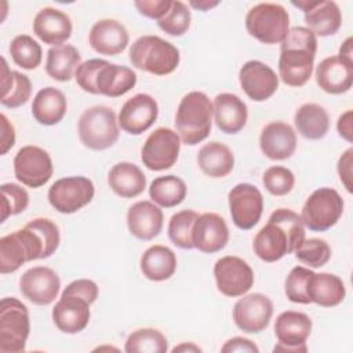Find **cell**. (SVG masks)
<instances>
[{"instance_id": "11", "label": "cell", "mask_w": 353, "mask_h": 353, "mask_svg": "<svg viewBox=\"0 0 353 353\" xmlns=\"http://www.w3.org/2000/svg\"><path fill=\"white\" fill-rule=\"evenodd\" d=\"M181 138L171 128L160 127L154 130L145 141L141 150L143 165L152 171L171 168L179 156Z\"/></svg>"}, {"instance_id": "10", "label": "cell", "mask_w": 353, "mask_h": 353, "mask_svg": "<svg viewBox=\"0 0 353 353\" xmlns=\"http://www.w3.org/2000/svg\"><path fill=\"white\" fill-rule=\"evenodd\" d=\"M94 183L85 176H66L55 181L48 189L50 204L61 214H73L91 203Z\"/></svg>"}, {"instance_id": "37", "label": "cell", "mask_w": 353, "mask_h": 353, "mask_svg": "<svg viewBox=\"0 0 353 353\" xmlns=\"http://www.w3.org/2000/svg\"><path fill=\"white\" fill-rule=\"evenodd\" d=\"M81 57L76 47L62 44L51 47L47 52L46 72L57 81H69L80 66Z\"/></svg>"}, {"instance_id": "46", "label": "cell", "mask_w": 353, "mask_h": 353, "mask_svg": "<svg viewBox=\"0 0 353 353\" xmlns=\"http://www.w3.org/2000/svg\"><path fill=\"white\" fill-rule=\"evenodd\" d=\"M265 189L273 196H284L290 193L295 183V176L291 170L283 165L269 167L262 175Z\"/></svg>"}, {"instance_id": "55", "label": "cell", "mask_w": 353, "mask_h": 353, "mask_svg": "<svg viewBox=\"0 0 353 353\" xmlns=\"http://www.w3.org/2000/svg\"><path fill=\"white\" fill-rule=\"evenodd\" d=\"M201 352V349L199 347V346H196L194 343H192V342H189V343H182V345H179V346H175L174 349H172V352L175 353V352Z\"/></svg>"}, {"instance_id": "9", "label": "cell", "mask_w": 353, "mask_h": 353, "mask_svg": "<svg viewBox=\"0 0 353 353\" xmlns=\"http://www.w3.org/2000/svg\"><path fill=\"white\" fill-rule=\"evenodd\" d=\"M343 214V200L331 188L316 189L302 207L301 219L312 232H325L332 228Z\"/></svg>"}, {"instance_id": "21", "label": "cell", "mask_w": 353, "mask_h": 353, "mask_svg": "<svg viewBox=\"0 0 353 353\" xmlns=\"http://www.w3.org/2000/svg\"><path fill=\"white\" fill-rule=\"evenodd\" d=\"M229 229L225 219L215 212L199 215L193 228V245L204 254H214L226 247Z\"/></svg>"}, {"instance_id": "45", "label": "cell", "mask_w": 353, "mask_h": 353, "mask_svg": "<svg viewBox=\"0 0 353 353\" xmlns=\"http://www.w3.org/2000/svg\"><path fill=\"white\" fill-rule=\"evenodd\" d=\"M1 192V222L8 216L21 214L26 210L29 204L28 192L17 183H3L0 186Z\"/></svg>"}, {"instance_id": "5", "label": "cell", "mask_w": 353, "mask_h": 353, "mask_svg": "<svg viewBox=\"0 0 353 353\" xmlns=\"http://www.w3.org/2000/svg\"><path fill=\"white\" fill-rule=\"evenodd\" d=\"M128 55L132 66L156 76L170 74L179 65V50L170 41L153 34L137 39L131 44Z\"/></svg>"}, {"instance_id": "48", "label": "cell", "mask_w": 353, "mask_h": 353, "mask_svg": "<svg viewBox=\"0 0 353 353\" xmlns=\"http://www.w3.org/2000/svg\"><path fill=\"white\" fill-rule=\"evenodd\" d=\"M62 294H70L77 295L80 298L87 299L90 303H94L98 298V285L95 281L88 279H79L72 281L65 287Z\"/></svg>"}, {"instance_id": "23", "label": "cell", "mask_w": 353, "mask_h": 353, "mask_svg": "<svg viewBox=\"0 0 353 353\" xmlns=\"http://www.w3.org/2000/svg\"><path fill=\"white\" fill-rule=\"evenodd\" d=\"M259 146L262 153L270 160L290 159L296 149L295 131L284 121H272L262 128Z\"/></svg>"}, {"instance_id": "42", "label": "cell", "mask_w": 353, "mask_h": 353, "mask_svg": "<svg viewBox=\"0 0 353 353\" xmlns=\"http://www.w3.org/2000/svg\"><path fill=\"white\" fill-rule=\"evenodd\" d=\"M313 273H314L313 270L303 266H295L291 269V272L285 279V287H284V292L291 302L303 303V305L310 303L307 290H309V281Z\"/></svg>"}, {"instance_id": "31", "label": "cell", "mask_w": 353, "mask_h": 353, "mask_svg": "<svg viewBox=\"0 0 353 353\" xmlns=\"http://www.w3.org/2000/svg\"><path fill=\"white\" fill-rule=\"evenodd\" d=\"M68 109V102L62 91L55 87L41 88L32 103V114L43 125L58 124Z\"/></svg>"}, {"instance_id": "52", "label": "cell", "mask_w": 353, "mask_h": 353, "mask_svg": "<svg viewBox=\"0 0 353 353\" xmlns=\"http://www.w3.org/2000/svg\"><path fill=\"white\" fill-rule=\"evenodd\" d=\"M15 143V130L6 114H1V154H6Z\"/></svg>"}, {"instance_id": "7", "label": "cell", "mask_w": 353, "mask_h": 353, "mask_svg": "<svg viewBox=\"0 0 353 353\" xmlns=\"http://www.w3.org/2000/svg\"><path fill=\"white\" fill-rule=\"evenodd\" d=\"M247 32L263 44L281 43L290 30V17L281 4L259 3L245 15Z\"/></svg>"}, {"instance_id": "25", "label": "cell", "mask_w": 353, "mask_h": 353, "mask_svg": "<svg viewBox=\"0 0 353 353\" xmlns=\"http://www.w3.org/2000/svg\"><path fill=\"white\" fill-rule=\"evenodd\" d=\"M316 83L328 94H342L353 83V62L338 55L323 59L316 68Z\"/></svg>"}, {"instance_id": "43", "label": "cell", "mask_w": 353, "mask_h": 353, "mask_svg": "<svg viewBox=\"0 0 353 353\" xmlns=\"http://www.w3.org/2000/svg\"><path fill=\"white\" fill-rule=\"evenodd\" d=\"M159 28L170 36H182L190 26V11L188 6L179 0L172 1L168 12L157 21Z\"/></svg>"}, {"instance_id": "32", "label": "cell", "mask_w": 353, "mask_h": 353, "mask_svg": "<svg viewBox=\"0 0 353 353\" xmlns=\"http://www.w3.org/2000/svg\"><path fill=\"white\" fill-rule=\"evenodd\" d=\"M141 272L152 281L168 280L176 269L175 252L161 244L149 247L141 256L139 261Z\"/></svg>"}, {"instance_id": "2", "label": "cell", "mask_w": 353, "mask_h": 353, "mask_svg": "<svg viewBox=\"0 0 353 353\" xmlns=\"http://www.w3.org/2000/svg\"><path fill=\"white\" fill-rule=\"evenodd\" d=\"M303 240L305 228L301 215L290 208H279L255 234L252 248L259 259L276 262L294 252Z\"/></svg>"}, {"instance_id": "44", "label": "cell", "mask_w": 353, "mask_h": 353, "mask_svg": "<svg viewBox=\"0 0 353 353\" xmlns=\"http://www.w3.org/2000/svg\"><path fill=\"white\" fill-rule=\"evenodd\" d=\"M294 252L302 263L310 268H321L331 258V248L328 243L321 239L303 240Z\"/></svg>"}, {"instance_id": "54", "label": "cell", "mask_w": 353, "mask_h": 353, "mask_svg": "<svg viewBox=\"0 0 353 353\" xmlns=\"http://www.w3.org/2000/svg\"><path fill=\"white\" fill-rule=\"evenodd\" d=\"M352 55H353V51H352V37H347V39L343 41V44L341 46L338 57H341V58H343V59H346V61L353 62Z\"/></svg>"}, {"instance_id": "39", "label": "cell", "mask_w": 353, "mask_h": 353, "mask_svg": "<svg viewBox=\"0 0 353 353\" xmlns=\"http://www.w3.org/2000/svg\"><path fill=\"white\" fill-rule=\"evenodd\" d=\"M124 350L127 353H165L168 343L161 331L156 328H139L128 335Z\"/></svg>"}, {"instance_id": "1", "label": "cell", "mask_w": 353, "mask_h": 353, "mask_svg": "<svg viewBox=\"0 0 353 353\" xmlns=\"http://www.w3.org/2000/svg\"><path fill=\"white\" fill-rule=\"evenodd\" d=\"M61 241L58 226L48 218H34L23 229L0 239L1 274L18 270L23 263L51 256Z\"/></svg>"}, {"instance_id": "18", "label": "cell", "mask_w": 353, "mask_h": 353, "mask_svg": "<svg viewBox=\"0 0 353 353\" xmlns=\"http://www.w3.org/2000/svg\"><path fill=\"white\" fill-rule=\"evenodd\" d=\"M159 114V105L149 94H137L127 99L119 113V125L131 135L149 130Z\"/></svg>"}, {"instance_id": "12", "label": "cell", "mask_w": 353, "mask_h": 353, "mask_svg": "<svg viewBox=\"0 0 353 353\" xmlns=\"http://www.w3.org/2000/svg\"><path fill=\"white\" fill-rule=\"evenodd\" d=\"M54 167L50 154L34 145L21 148L14 157L15 178L23 185L37 189L52 176Z\"/></svg>"}, {"instance_id": "16", "label": "cell", "mask_w": 353, "mask_h": 353, "mask_svg": "<svg viewBox=\"0 0 353 353\" xmlns=\"http://www.w3.org/2000/svg\"><path fill=\"white\" fill-rule=\"evenodd\" d=\"M272 314L273 303L269 296L261 292L244 295L233 306L234 324L248 334L263 331L269 325Z\"/></svg>"}, {"instance_id": "40", "label": "cell", "mask_w": 353, "mask_h": 353, "mask_svg": "<svg viewBox=\"0 0 353 353\" xmlns=\"http://www.w3.org/2000/svg\"><path fill=\"white\" fill-rule=\"evenodd\" d=\"M199 214L193 210H182L174 214L168 222V237L174 245L182 250L194 248L193 228Z\"/></svg>"}, {"instance_id": "47", "label": "cell", "mask_w": 353, "mask_h": 353, "mask_svg": "<svg viewBox=\"0 0 353 353\" xmlns=\"http://www.w3.org/2000/svg\"><path fill=\"white\" fill-rule=\"evenodd\" d=\"M105 63H106L105 59H98V58L88 59V61L80 63V66L77 68V70L74 73V79L83 91L94 94V95L98 94L97 76Z\"/></svg>"}, {"instance_id": "15", "label": "cell", "mask_w": 353, "mask_h": 353, "mask_svg": "<svg viewBox=\"0 0 353 353\" xmlns=\"http://www.w3.org/2000/svg\"><path fill=\"white\" fill-rule=\"evenodd\" d=\"M233 223L241 230L252 229L261 219L263 197L259 189L251 183H239L228 194Z\"/></svg>"}, {"instance_id": "4", "label": "cell", "mask_w": 353, "mask_h": 353, "mask_svg": "<svg viewBox=\"0 0 353 353\" xmlns=\"http://www.w3.org/2000/svg\"><path fill=\"white\" fill-rule=\"evenodd\" d=\"M212 113V103L204 92H188L175 114V127L182 142L190 146L203 142L211 132Z\"/></svg>"}, {"instance_id": "8", "label": "cell", "mask_w": 353, "mask_h": 353, "mask_svg": "<svg viewBox=\"0 0 353 353\" xmlns=\"http://www.w3.org/2000/svg\"><path fill=\"white\" fill-rule=\"evenodd\" d=\"M29 331L30 321L28 307L14 296L3 298L0 303V352H23Z\"/></svg>"}, {"instance_id": "30", "label": "cell", "mask_w": 353, "mask_h": 353, "mask_svg": "<svg viewBox=\"0 0 353 353\" xmlns=\"http://www.w3.org/2000/svg\"><path fill=\"white\" fill-rule=\"evenodd\" d=\"M137 84V74L132 69L124 65H116L106 61L97 76L98 94L110 98L121 97L134 88Z\"/></svg>"}, {"instance_id": "17", "label": "cell", "mask_w": 353, "mask_h": 353, "mask_svg": "<svg viewBox=\"0 0 353 353\" xmlns=\"http://www.w3.org/2000/svg\"><path fill=\"white\" fill-rule=\"evenodd\" d=\"M61 287L58 274L47 266L28 269L19 279V290L34 305L46 306L55 301Z\"/></svg>"}, {"instance_id": "53", "label": "cell", "mask_w": 353, "mask_h": 353, "mask_svg": "<svg viewBox=\"0 0 353 353\" xmlns=\"http://www.w3.org/2000/svg\"><path fill=\"white\" fill-rule=\"evenodd\" d=\"M352 120H353V112L352 110H346L345 113H342L336 121V130L339 137H342L343 139H346L347 142L353 141V132H352Z\"/></svg>"}, {"instance_id": "19", "label": "cell", "mask_w": 353, "mask_h": 353, "mask_svg": "<svg viewBox=\"0 0 353 353\" xmlns=\"http://www.w3.org/2000/svg\"><path fill=\"white\" fill-rule=\"evenodd\" d=\"M239 81L245 95L255 102L269 99L279 88L274 70L261 61L245 62L239 72Z\"/></svg>"}, {"instance_id": "26", "label": "cell", "mask_w": 353, "mask_h": 353, "mask_svg": "<svg viewBox=\"0 0 353 353\" xmlns=\"http://www.w3.org/2000/svg\"><path fill=\"white\" fill-rule=\"evenodd\" d=\"M33 33L46 44L62 46L72 34V21L63 11L44 7L33 19Z\"/></svg>"}, {"instance_id": "51", "label": "cell", "mask_w": 353, "mask_h": 353, "mask_svg": "<svg viewBox=\"0 0 353 353\" xmlns=\"http://www.w3.org/2000/svg\"><path fill=\"white\" fill-rule=\"evenodd\" d=\"M221 352H250V353H258L259 347L250 339L243 336H234L225 342V345L221 347Z\"/></svg>"}, {"instance_id": "6", "label": "cell", "mask_w": 353, "mask_h": 353, "mask_svg": "<svg viewBox=\"0 0 353 353\" xmlns=\"http://www.w3.org/2000/svg\"><path fill=\"white\" fill-rule=\"evenodd\" d=\"M116 113L103 105L85 109L77 124L81 143L91 150H105L119 139V125Z\"/></svg>"}, {"instance_id": "41", "label": "cell", "mask_w": 353, "mask_h": 353, "mask_svg": "<svg viewBox=\"0 0 353 353\" xmlns=\"http://www.w3.org/2000/svg\"><path fill=\"white\" fill-rule=\"evenodd\" d=\"M10 54L15 65L22 69H36L41 62V47L28 34H18L10 44Z\"/></svg>"}, {"instance_id": "29", "label": "cell", "mask_w": 353, "mask_h": 353, "mask_svg": "<svg viewBox=\"0 0 353 353\" xmlns=\"http://www.w3.org/2000/svg\"><path fill=\"white\" fill-rule=\"evenodd\" d=\"M108 183L117 196L131 199L139 196L145 190L146 176L138 165L128 161H120L110 168Z\"/></svg>"}, {"instance_id": "24", "label": "cell", "mask_w": 353, "mask_h": 353, "mask_svg": "<svg viewBox=\"0 0 353 353\" xmlns=\"http://www.w3.org/2000/svg\"><path fill=\"white\" fill-rule=\"evenodd\" d=\"M90 46L101 55H117L123 52L130 41L128 32L116 19H101L95 22L88 36Z\"/></svg>"}, {"instance_id": "3", "label": "cell", "mask_w": 353, "mask_h": 353, "mask_svg": "<svg viewBox=\"0 0 353 353\" xmlns=\"http://www.w3.org/2000/svg\"><path fill=\"white\" fill-rule=\"evenodd\" d=\"M317 51V36L305 26L288 30L280 46L279 73L284 84L302 87L313 72Z\"/></svg>"}, {"instance_id": "35", "label": "cell", "mask_w": 353, "mask_h": 353, "mask_svg": "<svg viewBox=\"0 0 353 353\" xmlns=\"http://www.w3.org/2000/svg\"><path fill=\"white\" fill-rule=\"evenodd\" d=\"M1 105L10 109L19 108L28 102L32 94V83L26 74L10 70L4 58H1Z\"/></svg>"}, {"instance_id": "22", "label": "cell", "mask_w": 353, "mask_h": 353, "mask_svg": "<svg viewBox=\"0 0 353 353\" xmlns=\"http://www.w3.org/2000/svg\"><path fill=\"white\" fill-rule=\"evenodd\" d=\"M90 306L91 303L84 298L61 294L59 301L52 309V321L59 331L65 334H77L88 325Z\"/></svg>"}, {"instance_id": "20", "label": "cell", "mask_w": 353, "mask_h": 353, "mask_svg": "<svg viewBox=\"0 0 353 353\" xmlns=\"http://www.w3.org/2000/svg\"><path fill=\"white\" fill-rule=\"evenodd\" d=\"M305 14V22L316 36H332L342 25V12L335 1H292Z\"/></svg>"}, {"instance_id": "38", "label": "cell", "mask_w": 353, "mask_h": 353, "mask_svg": "<svg viewBox=\"0 0 353 353\" xmlns=\"http://www.w3.org/2000/svg\"><path fill=\"white\" fill-rule=\"evenodd\" d=\"M186 183L175 175L156 178L149 186L150 199L160 207L171 208L181 204L186 197Z\"/></svg>"}, {"instance_id": "27", "label": "cell", "mask_w": 353, "mask_h": 353, "mask_svg": "<svg viewBox=\"0 0 353 353\" xmlns=\"http://www.w3.org/2000/svg\"><path fill=\"white\" fill-rule=\"evenodd\" d=\"M163 211L152 201L142 200L132 204L127 212V226L130 233L143 241L152 240L163 229Z\"/></svg>"}, {"instance_id": "13", "label": "cell", "mask_w": 353, "mask_h": 353, "mask_svg": "<svg viewBox=\"0 0 353 353\" xmlns=\"http://www.w3.org/2000/svg\"><path fill=\"white\" fill-rule=\"evenodd\" d=\"M216 288L225 296L236 298L247 294L254 284V272L241 258L228 255L218 259L214 265Z\"/></svg>"}, {"instance_id": "28", "label": "cell", "mask_w": 353, "mask_h": 353, "mask_svg": "<svg viewBox=\"0 0 353 353\" xmlns=\"http://www.w3.org/2000/svg\"><path fill=\"white\" fill-rule=\"evenodd\" d=\"M214 121L225 134L240 132L248 119V109L243 99L230 92L218 94L212 103Z\"/></svg>"}, {"instance_id": "33", "label": "cell", "mask_w": 353, "mask_h": 353, "mask_svg": "<svg viewBox=\"0 0 353 353\" xmlns=\"http://www.w3.org/2000/svg\"><path fill=\"white\" fill-rule=\"evenodd\" d=\"M197 164L207 176L223 178L232 172L234 167V156L229 146L214 141L200 148L197 153Z\"/></svg>"}, {"instance_id": "49", "label": "cell", "mask_w": 353, "mask_h": 353, "mask_svg": "<svg viewBox=\"0 0 353 353\" xmlns=\"http://www.w3.org/2000/svg\"><path fill=\"white\" fill-rule=\"evenodd\" d=\"M139 14L150 19H161L170 10L171 0H138L134 3Z\"/></svg>"}, {"instance_id": "36", "label": "cell", "mask_w": 353, "mask_h": 353, "mask_svg": "<svg viewBox=\"0 0 353 353\" xmlns=\"http://www.w3.org/2000/svg\"><path fill=\"white\" fill-rule=\"evenodd\" d=\"M298 132L312 141L321 139L330 130V116L319 103H303L294 116Z\"/></svg>"}, {"instance_id": "34", "label": "cell", "mask_w": 353, "mask_h": 353, "mask_svg": "<svg viewBox=\"0 0 353 353\" xmlns=\"http://www.w3.org/2000/svg\"><path fill=\"white\" fill-rule=\"evenodd\" d=\"M310 303H317L323 307L339 305L346 295V288L341 277L332 273H313L309 281Z\"/></svg>"}, {"instance_id": "56", "label": "cell", "mask_w": 353, "mask_h": 353, "mask_svg": "<svg viewBox=\"0 0 353 353\" xmlns=\"http://www.w3.org/2000/svg\"><path fill=\"white\" fill-rule=\"evenodd\" d=\"M190 6L194 7V8H199V10H201V11H207V10H210V8L215 7V6H218V1H214V3H210V1H199V3L190 1Z\"/></svg>"}, {"instance_id": "50", "label": "cell", "mask_w": 353, "mask_h": 353, "mask_svg": "<svg viewBox=\"0 0 353 353\" xmlns=\"http://www.w3.org/2000/svg\"><path fill=\"white\" fill-rule=\"evenodd\" d=\"M352 163H353V149L349 148L342 153L336 164L339 179L349 193H352Z\"/></svg>"}, {"instance_id": "14", "label": "cell", "mask_w": 353, "mask_h": 353, "mask_svg": "<svg viewBox=\"0 0 353 353\" xmlns=\"http://www.w3.org/2000/svg\"><path fill=\"white\" fill-rule=\"evenodd\" d=\"M312 331V320L307 314L295 310H287L277 316L274 334L279 343L274 352L305 353L307 350L306 339Z\"/></svg>"}]
</instances>
